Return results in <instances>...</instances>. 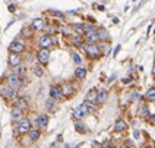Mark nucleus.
I'll list each match as a JSON object with an SVG mask.
<instances>
[{"label": "nucleus", "mask_w": 155, "mask_h": 148, "mask_svg": "<svg viewBox=\"0 0 155 148\" xmlns=\"http://www.w3.org/2000/svg\"><path fill=\"white\" fill-rule=\"evenodd\" d=\"M89 114V112H88V109H86V106L84 104V103H81V104L78 106L76 109L73 110V113H72V116H73V119L75 120H84L86 116Z\"/></svg>", "instance_id": "nucleus-5"}, {"label": "nucleus", "mask_w": 155, "mask_h": 148, "mask_svg": "<svg viewBox=\"0 0 155 148\" xmlns=\"http://www.w3.org/2000/svg\"><path fill=\"white\" fill-rule=\"evenodd\" d=\"M32 73H34V76H37V78H43L44 73H45V69H44L43 65H34L32 66Z\"/></svg>", "instance_id": "nucleus-23"}, {"label": "nucleus", "mask_w": 155, "mask_h": 148, "mask_svg": "<svg viewBox=\"0 0 155 148\" xmlns=\"http://www.w3.org/2000/svg\"><path fill=\"white\" fill-rule=\"evenodd\" d=\"M60 88H61V94H63V98H72V97L76 94V88L73 87L70 82L60 84Z\"/></svg>", "instance_id": "nucleus-8"}, {"label": "nucleus", "mask_w": 155, "mask_h": 148, "mask_svg": "<svg viewBox=\"0 0 155 148\" xmlns=\"http://www.w3.org/2000/svg\"><path fill=\"white\" fill-rule=\"evenodd\" d=\"M45 26H47V24H45V19L44 18H35V19H32V22H31V29L32 31H44L45 29Z\"/></svg>", "instance_id": "nucleus-13"}, {"label": "nucleus", "mask_w": 155, "mask_h": 148, "mask_svg": "<svg viewBox=\"0 0 155 148\" xmlns=\"http://www.w3.org/2000/svg\"><path fill=\"white\" fill-rule=\"evenodd\" d=\"M8 63H9V66L13 69V68H16V66H19V65H22V63H24V59H22V56H21V54H16V53H9Z\"/></svg>", "instance_id": "nucleus-12"}, {"label": "nucleus", "mask_w": 155, "mask_h": 148, "mask_svg": "<svg viewBox=\"0 0 155 148\" xmlns=\"http://www.w3.org/2000/svg\"><path fill=\"white\" fill-rule=\"evenodd\" d=\"M37 60L40 65H43L45 66L48 62H50V57H51V50L50 49H38V52H37Z\"/></svg>", "instance_id": "nucleus-4"}, {"label": "nucleus", "mask_w": 155, "mask_h": 148, "mask_svg": "<svg viewBox=\"0 0 155 148\" xmlns=\"http://www.w3.org/2000/svg\"><path fill=\"white\" fill-rule=\"evenodd\" d=\"M69 43L70 45H73L75 49H81L84 44H85V40H84V37H79V35H72L69 38Z\"/></svg>", "instance_id": "nucleus-18"}, {"label": "nucleus", "mask_w": 155, "mask_h": 148, "mask_svg": "<svg viewBox=\"0 0 155 148\" xmlns=\"http://www.w3.org/2000/svg\"><path fill=\"white\" fill-rule=\"evenodd\" d=\"M132 76H126V78H121V84H124V85H126V84H130V82H132Z\"/></svg>", "instance_id": "nucleus-40"}, {"label": "nucleus", "mask_w": 155, "mask_h": 148, "mask_svg": "<svg viewBox=\"0 0 155 148\" xmlns=\"http://www.w3.org/2000/svg\"><path fill=\"white\" fill-rule=\"evenodd\" d=\"M84 104L86 106V109H88V112H89V114L91 113H95L97 110H98V104H95V103H91V101H84Z\"/></svg>", "instance_id": "nucleus-35"}, {"label": "nucleus", "mask_w": 155, "mask_h": 148, "mask_svg": "<svg viewBox=\"0 0 155 148\" xmlns=\"http://www.w3.org/2000/svg\"><path fill=\"white\" fill-rule=\"evenodd\" d=\"M120 49H121V45H120V44H119V45H117V47L114 49V52H113V56H114V57H116V56L119 54V52H120Z\"/></svg>", "instance_id": "nucleus-41"}, {"label": "nucleus", "mask_w": 155, "mask_h": 148, "mask_svg": "<svg viewBox=\"0 0 155 148\" xmlns=\"http://www.w3.org/2000/svg\"><path fill=\"white\" fill-rule=\"evenodd\" d=\"M25 43L24 41H19V40H15V41H12V43L9 44L8 50L9 53H16V54H22V53L25 52Z\"/></svg>", "instance_id": "nucleus-7"}, {"label": "nucleus", "mask_w": 155, "mask_h": 148, "mask_svg": "<svg viewBox=\"0 0 155 148\" xmlns=\"http://www.w3.org/2000/svg\"><path fill=\"white\" fill-rule=\"evenodd\" d=\"M139 136H140V131H138V129H136V131H133V138H135V140H138Z\"/></svg>", "instance_id": "nucleus-42"}, {"label": "nucleus", "mask_w": 155, "mask_h": 148, "mask_svg": "<svg viewBox=\"0 0 155 148\" xmlns=\"http://www.w3.org/2000/svg\"><path fill=\"white\" fill-rule=\"evenodd\" d=\"M44 107H45V110H48L50 113H56V110H57V101L53 100V98H47L45 103H44Z\"/></svg>", "instance_id": "nucleus-22"}, {"label": "nucleus", "mask_w": 155, "mask_h": 148, "mask_svg": "<svg viewBox=\"0 0 155 148\" xmlns=\"http://www.w3.org/2000/svg\"><path fill=\"white\" fill-rule=\"evenodd\" d=\"M28 136H29V140L31 141H38L40 140V136H41V131L37 128V129H31V131L28 132Z\"/></svg>", "instance_id": "nucleus-32"}, {"label": "nucleus", "mask_w": 155, "mask_h": 148, "mask_svg": "<svg viewBox=\"0 0 155 148\" xmlns=\"http://www.w3.org/2000/svg\"><path fill=\"white\" fill-rule=\"evenodd\" d=\"M6 81H8V85H10V87L15 88V89H19V88H22V85H24L22 78H21V76H18V75H15L13 72H12V73H9L8 76H6Z\"/></svg>", "instance_id": "nucleus-6"}, {"label": "nucleus", "mask_w": 155, "mask_h": 148, "mask_svg": "<svg viewBox=\"0 0 155 148\" xmlns=\"http://www.w3.org/2000/svg\"><path fill=\"white\" fill-rule=\"evenodd\" d=\"M66 148H72V147H70V145H68V147H66Z\"/></svg>", "instance_id": "nucleus-47"}, {"label": "nucleus", "mask_w": 155, "mask_h": 148, "mask_svg": "<svg viewBox=\"0 0 155 148\" xmlns=\"http://www.w3.org/2000/svg\"><path fill=\"white\" fill-rule=\"evenodd\" d=\"M120 148H130V147H127V145H126V144H123V145H121Z\"/></svg>", "instance_id": "nucleus-46"}, {"label": "nucleus", "mask_w": 155, "mask_h": 148, "mask_svg": "<svg viewBox=\"0 0 155 148\" xmlns=\"http://www.w3.org/2000/svg\"><path fill=\"white\" fill-rule=\"evenodd\" d=\"M92 148H97V147H92Z\"/></svg>", "instance_id": "nucleus-49"}, {"label": "nucleus", "mask_w": 155, "mask_h": 148, "mask_svg": "<svg viewBox=\"0 0 155 148\" xmlns=\"http://www.w3.org/2000/svg\"><path fill=\"white\" fill-rule=\"evenodd\" d=\"M107 98H108V91L104 89V88L98 89V94H97V104L98 106L104 104V103L107 101Z\"/></svg>", "instance_id": "nucleus-21"}, {"label": "nucleus", "mask_w": 155, "mask_h": 148, "mask_svg": "<svg viewBox=\"0 0 155 148\" xmlns=\"http://www.w3.org/2000/svg\"><path fill=\"white\" fill-rule=\"evenodd\" d=\"M126 131H127V122L123 117H119L114 122V132L116 133H124Z\"/></svg>", "instance_id": "nucleus-14"}, {"label": "nucleus", "mask_w": 155, "mask_h": 148, "mask_svg": "<svg viewBox=\"0 0 155 148\" xmlns=\"http://www.w3.org/2000/svg\"><path fill=\"white\" fill-rule=\"evenodd\" d=\"M13 73L22 78V76L26 73V66L22 63V65H19V66H16V68H13Z\"/></svg>", "instance_id": "nucleus-34"}, {"label": "nucleus", "mask_w": 155, "mask_h": 148, "mask_svg": "<svg viewBox=\"0 0 155 148\" xmlns=\"http://www.w3.org/2000/svg\"><path fill=\"white\" fill-rule=\"evenodd\" d=\"M139 110V116H140V117H142V119H145V120H147L148 119V116H149V114H151V112H149V106H148V103L147 101H145V100H143V101H140V103H139V107H138Z\"/></svg>", "instance_id": "nucleus-16"}, {"label": "nucleus", "mask_w": 155, "mask_h": 148, "mask_svg": "<svg viewBox=\"0 0 155 148\" xmlns=\"http://www.w3.org/2000/svg\"><path fill=\"white\" fill-rule=\"evenodd\" d=\"M154 63H155V54H154Z\"/></svg>", "instance_id": "nucleus-48"}, {"label": "nucleus", "mask_w": 155, "mask_h": 148, "mask_svg": "<svg viewBox=\"0 0 155 148\" xmlns=\"http://www.w3.org/2000/svg\"><path fill=\"white\" fill-rule=\"evenodd\" d=\"M129 100L130 101H136V100H140V94L138 91H132L129 94Z\"/></svg>", "instance_id": "nucleus-38"}, {"label": "nucleus", "mask_w": 155, "mask_h": 148, "mask_svg": "<svg viewBox=\"0 0 155 148\" xmlns=\"http://www.w3.org/2000/svg\"><path fill=\"white\" fill-rule=\"evenodd\" d=\"M13 107H18V109H21V110L25 112L26 109H28V100H26V97H16V100H13Z\"/></svg>", "instance_id": "nucleus-19"}, {"label": "nucleus", "mask_w": 155, "mask_h": 148, "mask_svg": "<svg viewBox=\"0 0 155 148\" xmlns=\"http://www.w3.org/2000/svg\"><path fill=\"white\" fill-rule=\"evenodd\" d=\"M86 75H88V69H86L85 66H76V69L73 72V76L78 81H84L86 78Z\"/></svg>", "instance_id": "nucleus-17"}, {"label": "nucleus", "mask_w": 155, "mask_h": 148, "mask_svg": "<svg viewBox=\"0 0 155 148\" xmlns=\"http://www.w3.org/2000/svg\"><path fill=\"white\" fill-rule=\"evenodd\" d=\"M48 96H50V98L56 100V101L63 100V94H61L60 85H59V84H51V85H50V89H48Z\"/></svg>", "instance_id": "nucleus-9"}, {"label": "nucleus", "mask_w": 155, "mask_h": 148, "mask_svg": "<svg viewBox=\"0 0 155 148\" xmlns=\"http://www.w3.org/2000/svg\"><path fill=\"white\" fill-rule=\"evenodd\" d=\"M142 100H145L147 103H155V85L148 88L147 92L143 94V98H142Z\"/></svg>", "instance_id": "nucleus-20"}, {"label": "nucleus", "mask_w": 155, "mask_h": 148, "mask_svg": "<svg viewBox=\"0 0 155 148\" xmlns=\"http://www.w3.org/2000/svg\"><path fill=\"white\" fill-rule=\"evenodd\" d=\"M147 122L149 123V125H152V126H155V113H151L149 116H148Z\"/></svg>", "instance_id": "nucleus-39"}, {"label": "nucleus", "mask_w": 155, "mask_h": 148, "mask_svg": "<svg viewBox=\"0 0 155 148\" xmlns=\"http://www.w3.org/2000/svg\"><path fill=\"white\" fill-rule=\"evenodd\" d=\"M97 94H98V89L91 88V89L86 92L85 100H86V101H91V103H95V104H97Z\"/></svg>", "instance_id": "nucleus-25"}, {"label": "nucleus", "mask_w": 155, "mask_h": 148, "mask_svg": "<svg viewBox=\"0 0 155 148\" xmlns=\"http://www.w3.org/2000/svg\"><path fill=\"white\" fill-rule=\"evenodd\" d=\"M154 104H155V103H154Z\"/></svg>", "instance_id": "nucleus-50"}, {"label": "nucleus", "mask_w": 155, "mask_h": 148, "mask_svg": "<svg viewBox=\"0 0 155 148\" xmlns=\"http://www.w3.org/2000/svg\"><path fill=\"white\" fill-rule=\"evenodd\" d=\"M151 73H152V76L155 78V63H154V66H152V70H151Z\"/></svg>", "instance_id": "nucleus-43"}, {"label": "nucleus", "mask_w": 155, "mask_h": 148, "mask_svg": "<svg viewBox=\"0 0 155 148\" xmlns=\"http://www.w3.org/2000/svg\"><path fill=\"white\" fill-rule=\"evenodd\" d=\"M72 31H73L75 35H79V37H84V35H85L84 24H73V25H72Z\"/></svg>", "instance_id": "nucleus-29"}, {"label": "nucleus", "mask_w": 155, "mask_h": 148, "mask_svg": "<svg viewBox=\"0 0 155 148\" xmlns=\"http://www.w3.org/2000/svg\"><path fill=\"white\" fill-rule=\"evenodd\" d=\"M84 29H85V34H86V32H92V31H97L98 28L94 25V22H85V24H84Z\"/></svg>", "instance_id": "nucleus-36"}, {"label": "nucleus", "mask_w": 155, "mask_h": 148, "mask_svg": "<svg viewBox=\"0 0 155 148\" xmlns=\"http://www.w3.org/2000/svg\"><path fill=\"white\" fill-rule=\"evenodd\" d=\"M143 148H155V145H147V147H143Z\"/></svg>", "instance_id": "nucleus-44"}, {"label": "nucleus", "mask_w": 155, "mask_h": 148, "mask_svg": "<svg viewBox=\"0 0 155 148\" xmlns=\"http://www.w3.org/2000/svg\"><path fill=\"white\" fill-rule=\"evenodd\" d=\"M56 145H57V144H56V142H53V144H51V147H50V148H56Z\"/></svg>", "instance_id": "nucleus-45"}, {"label": "nucleus", "mask_w": 155, "mask_h": 148, "mask_svg": "<svg viewBox=\"0 0 155 148\" xmlns=\"http://www.w3.org/2000/svg\"><path fill=\"white\" fill-rule=\"evenodd\" d=\"M57 31H59V26H56V25H47V26H45V29H44V34L54 37V35L57 34Z\"/></svg>", "instance_id": "nucleus-33"}, {"label": "nucleus", "mask_w": 155, "mask_h": 148, "mask_svg": "<svg viewBox=\"0 0 155 148\" xmlns=\"http://www.w3.org/2000/svg\"><path fill=\"white\" fill-rule=\"evenodd\" d=\"M47 13H48V15H53L54 18H59V19H64V18H66L63 12H59V10H53V9L47 10Z\"/></svg>", "instance_id": "nucleus-37"}, {"label": "nucleus", "mask_w": 155, "mask_h": 148, "mask_svg": "<svg viewBox=\"0 0 155 148\" xmlns=\"http://www.w3.org/2000/svg\"><path fill=\"white\" fill-rule=\"evenodd\" d=\"M34 123L37 125V128H38L40 131H45L47 126H48V114H45V113L38 114Z\"/></svg>", "instance_id": "nucleus-11"}, {"label": "nucleus", "mask_w": 155, "mask_h": 148, "mask_svg": "<svg viewBox=\"0 0 155 148\" xmlns=\"http://www.w3.org/2000/svg\"><path fill=\"white\" fill-rule=\"evenodd\" d=\"M98 49H100V52L103 54H108V52H111L110 50V41H100L98 43Z\"/></svg>", "instance_id": "nucleus-30"}, {"label": "nucleus", "mask_w": 155, "mask_h": 148, "mask_svg": "<svg viewBox=\"0 0 155 148\" xmlns=\"http://www.w3.org/2000/svg\"><path fill=\"white\" fill-rule=\"evenodd\" d=\"M10 117H12L15 122L21 120V119L24 117V110H21V109H18V107H13L12 112H10Z\"/></svg>", "instance_id": "nucleus-24"}, {"label": "nucleus", "mask_w": 155, "mask_h": 148, "mask_svg": "<svg viewBox=\"0 0 155 148\" xmlns=\"http://www.w3.org/2000/svg\"><path fill=\"white\" fill-rule=\"evenodd\" d=\"M59 31H60L61 34L64 35V37H68L70 38L72 35H73V31H72V26H68V25H60L59 26Z\"/></svg>", "instance_id": "nucleus-31"}, {"label": "nucleus", "mask_w": 155, "mask_h": 148, "mask_svg": "<svg viewBox=\"0 0 155 148\" xmlns=\"http://www.w3.org/2000/svg\"><path fill=\"white\" fill-rule=\"evenodd\" d=\"M84 40L86 44H98L100 43V35L98 31H92V32H86L84 35Z\"/></svg>", "instance_id": "nucleus-15"}, {"label": "nucleus", "mask_w": 155, "mask_h": 148, "mask_svg": "<svg viewBox=\"0 0 155 148\" xmlns=\"http://www.w3.org/2000/svg\"><path fill=\"white\" fill-rule=\"evenodd\" d=\"M75 131H76L78 133L85 135V133H88V126H86L82 120H78V122H75Z\"/></svg>", "instance_id": "nucleus-26"}, {"label": "nucleus", "mask_w": 155, "mask_h": 148, "mask_svg": "<svg viewBox=\"0 0 155 148\" xmlns=\"http://www.w3.org/2000/svg\"><path fill=\"white\" fill-rule=\"evenodd\" d=\"M81 50L86 54V57L89 59V60H98L101 56H103V53L100 52V49H98V44H84L82 47H81Z\"/></svg>", "instance_id": "nucleus-1"}, {"label": "nucleus", "mask_w": 155, "mask_h": 148, "mask_svg": "<svg viewBox=\"0 0 155 148\" xmlns=\"http://www.w3.org/2000/svg\"><path fill=\"white\" fill-rule=\"evenodd\" d=\"M0 94H2V97L5 98V100H9V101H13V100H16L18 97V92L15 88H12L10 85H2V88H0Z\"/></svg>", "instance_id": "nucleus-3"}, {"label": "nucleus", "mask_w": 155, "mask_h": 148, "mask_svg": "<svg viewBox=\"0 0 155 148\" xmlns=\"http://www.w3.org/2000/svg\"><path fill=\"white\" fill-rule=\"evenodd\" d=\"M97 31H98V35H100V41H110V32L105 28L100 26Z\"/></svg>", "instance_id": "nucleus-28"}, {"label": "nucleus", "mask_w": 155, "mask_h": 148, "mask_svg": "<svg viewBox=\"0 0 155 148\" xmlns=\"http://www.w3.org/2000/svg\"><path fill=\"white\" fill-rule=\"evenodd\" d=\"M70 59H72V62L76 65V66H82V63H84V59H82V56L79 54L78 52H70Z\"/></svg>", "instance_id": "nucleus-27"}, {"label": "nucleus", "mask_w": 155, "mask_h": 148, "mask_svg": "<svg viewBox=\"0 0 155 148\" xmlns=\"http://www.w3.org/2000/svg\"><path fill=\"white\" fill-rule=\"evenodd\" d=\"M53 45H54V40H53L51 35L43 34L38 38V47L40 49H51Z\"/></svg>", "instance_id": "nucleus-10"}, {"label": "nucleus", "mask_w": 155, "mask_h": 148, "mask_svg": "<svg viewBox=\"0 0 155 148\" xmlns=\"http://www.w3.org/2000/svg\"><path fill=\"white\" fill-rule=\"evenodd\" d=\"M18 125H16V132L19 133V135H26L28 132L31 131L32 128H31V125H32V122L28 119V117H22L21 120H18Z\"/></svg>", "instance_id": "nucleus-2"}]
</instances>
